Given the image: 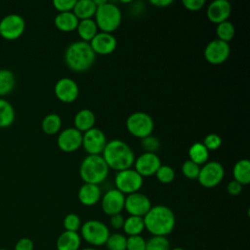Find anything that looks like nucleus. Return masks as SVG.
Masks as SVG:
<instances>
[{
	"mask_svg": "<svg viewBox=\"0 0 250 250\" xmlns=\"http://www.w3.org/2000/svg\"><path fill=\"white\" fill-rule=\"evenodd\" d=\"M102 157L108 168L117 172L131 168L135 162L133 149L121 140H111L106 143Z\"/></svg>",
	"mask_w": 250,
	"mask_h": 250,
	"instance_id": "obj_1",
	"label": "nucleus"
},
{
	"mask_svg": "<svg viewBox=\"0 0 250 250\" xmlns=\"http://www.w3.org/2000/svg\"><path fill=\"white\" fill-rule=\"evenodd\" d=\"M145 229L152 235L166 236L171 233L176 225V218L173 211L164 205L151 206L144 217Z\"/></svg>",
	"mask_w": 250,
	"mask_h": 250,
	"instance_id": "obj_2",
	"label": "nucleus"
},
{
	"mask_svg": "<svg viewBox=\"0 0 250 250\" xmlns=\"http://www.w3.org/2000/svg\"><path fill=\"white\" fill-rule=\"evenodd\" d=\"M96 60V54L90 44L84 41H75L68 45L64 53L66 65L75 72L88 70Z\"/></svg>",
	"mask_w": 250,
	"mask_h": 250,
	"instance_id": "obj_3",
	"label": "nucleus"
},
{
	"mask_svg": "<svg viewBox=\"0 0 250 250\" xmlns=\"http://www.w3.org/2000/svg\"><path fill=\"white\" fill-rule=\"evenodd\" d=\"M108 170L102 155H88L80 164L79 174L84 183L99 185L106 179Z\"/></svg>",
	"mask_w": 250,
	"mask_h": 250,
	"instance_id": "obj_4",
	"label": "nucleus"
},
{
	"mask_svg": "<svg viewBox=\"0 0 250 250\" xmlns=\"http://www.w3.org/2000/svg\"><path fill=\"white\" fill-rule=\"evenodd\" d=\"M94 17L98 29H101L102 32L106 33H111L116 30L122 21L120 9L113 3L107 1L97 7Z\"/></svg>",
	"mask_w": 250,
	"mask_h": 250,
	"instance_id": "obj_5",
	"label": "nucleus"
},
{
	"mask_svg": "<svg viewBox=\"0 0 250 250\" xmlns=\"http://www.w3.org/2000/svg\"><path fill=\"white\" fill-rule=\"evenodd\" d=\"M80 233V237L92 246L105 244L110 234L107 226L98 220H89L81 225Z\"/></svg>",
	"mask_w": 250,
	"mask_h": 250,
	"instance_id": "obj_6",
	"label": "nucleus"
},
{
	"mask_svg": "<svg viewBox=\"0 0 250 250\" xmlns=\"http://www.w3.org/2000/svg\"><path fill=\"white\" fill-rule=\"evenodd\" d=\"M126 128L132 136L144 139L151 135L154 128V122L149 114L137 111L128 116L126 120Z\"/></svg>",
	"mask_w": 250,
	"mask_h": 250,
	"instance_id": "obj_7",
	"label": "nucleus"
},
{
	"mask_svg": "<svg viewBox=\"0 0 250 250\" xmlns=\"http://www.w3.org/2000/svg\"><path fill=\"white\" fill-rule=\"evenodd\" d=\"M115 188L123 194H131L138 192L143 186V177L134 169H126L116 173L115 175Z\"/></svg>",
	"mask_w": 250,
	"mask_h": 250,
	"instance_id": "obj_8",
	"label": "nucleus"
},
{
	"mask_svg": "<svg viewBox=\"0 0 250 250\" xmlns=\"http://www.w3.org/2000/svg\"><path fill=\"white\" fill-rule=\"evenodd\" d=\"M224 175L225 170L223 165L217 161H210L203 164L200 168L197 180L202 187L211 188L222 182Z\"/></svg>",
	"mask_w": 250,
	"mask_h": 250,
	"instance_id": "obj_9",
	"label": "nucleus"
},
{
	"mask_svg": "<svg viewBox=\"0 0 250 250\" xmlns=\"http://www.w3.org/2000/svg\"><path fill=\"white\" fill-rule=\"evenodd\" d=\"M106 137L99 128H92L82 134V146L88 155H101L106 145Z\"/></svg>",
	"mask_w": 250,
	"mask_h": 250,
	"instance_id": "obj_10",
	"label": "nucleus"
},
{
	"mask_svg": "<svg viewBox=\"0 0 250 250\" xmlns=\"http://www.w3.org/2000/svg\"><path fill=\"white\" fill-rule=\"evenodd\" d=\"M24 29L25 21L19 14H8L0 21V34L6 39H17Z\"/></svg>",
	"mask_w": 250,
	"mask_h": 250,
	"instance_id": "obj_11",
	"label": "nucleus"
},
{
	"mask_svg": "<svg viewBox=\"0 0 250 250\" xmlns=\"http://www.w3.org/2000/svg\"><path fill=\"white\" fill-rule=\"evenodd\" d=\"M230 54L229 43L219 39L210 41L204 49V58L211 64H221L225 62Z\"/></svg>",
	"mask_w": 250,
	"mask_h": 250,
	"instance_id": "obj_12",
	"label": "nucleus"
},
{
	"mask_svg": "<svg viewBox=\"0 0 250 250\" xmlns=\"http://www.w3.org/2000/svg\"><path fill=\"white\" fill-rule=\"evenodd\" d=\"M124 208L130 216L144 218L151 208V203L146 195L138 191L125 197Z\"/></svg>",
	"mask_w": 250,
	"mask_h": 250,
	"instance_id": "obj_13",
	"label": "nucleus"
},
{
	"mask_svg": "<svg viewBox=\"0 0 250 250\" xmlns=\"http://www.w3.org/2000/svg\"><path fill=\"white\" fill-rule=\"evenodd\" d=\"M58 146L64 152H73L82 146V133L74 127L62 130L58 136Z\"/></svg>",
	"mask_w": 250,
	"mask_h": 250,
	"instance_id": "obj_14",
	"label": "nucleus"
},
{
	"mask_svg": "<svg viewBox=\"0 0 250 250\" xmlns=\"http://www.w3.org/2000/svg\"><path fill=\"white\" fill-rule=\"evenodd\" d=\"M161 165L160 158L156 153L144 152L137 159H135V171L142 177H149L155 175L157 169Z\"/></svg>",
	"mask_w": 250,
	"mask_h": 250,
	"instance_id": "obj_15",
	"label": "nucleus"
},
{
	"mask_svg": "<svg viewBox=\"0 0 250 250\" xmlns=\"http://www.w3.org/2000/svg\"><path fill=\"white\" fill-rule=\"evenodd\" d=\"M55 95L62 103H72L79 96V88L77 83L68 78L62 77L59 79L55 85Z\"/></svg>",
	"mask_w": 250,
	"mask_h": 250,
	"instance_id": "obj_16",
	"label": "nucleus"
},
{
	"mask_svg": "<svg viewBox=\"0 0 250 250\" xmlns=\"http://www.w3.org/2000/svg\"><path fill=\"white\" fill-rule=\"evenodd\" d=\"M124 203L125 195L116 188L107 190L102 198L103 211L108 216L121 213L124 209Z\"/></svg>",
	"mask_w": 250,
	"mask_h": 250,
	"instance_id": "obj_17",
	"label": "nucleus"
},
{
	"mask_svg": "<svg viewBox=\"0 0 250 250\" xmlns=\"http://www.w3.org/2000/svg\"><path fill=\"white\" fill-rule=\"evenodd\" d=\"M92 50L97 55H109L117 47V40L111 33L98 32L89 42Z\"/></svg>",
	"mask_w": 250,
	"mask_h": 250,
	"instance_id": "obj_18",
	"label": "nucleus"
},
{
	"mask_svg": "<svg viewBox=\"0 0 250 250\" xmlns=\"http://www.w3.org/2000/svg\"><path fill=\"white\" fill-rule=\"evenodd\" d=\"M231 12V6L227 0H215L211 2L207 8L206 15L210 21L221 23L228 21Z\"/></svg>",
	"mask_w": 250,
	"mask_h": 250,
	"instance_id": "obj_19",
	"label": "nucleus"
},
{
	"mask_svg": "<svg viewBox=\"0 0 250 250\" xmlns=\"http://www.w3.org/2000/svg\"><path fill=\"white\" fill-rule=\"evenodd\" d=\"M102 191L99 185L84 183L78 190V199L85 206H93L99 202Z\"/></svg>",
	"mask_w": 250,
	"mask_h": 250,
	"instance_id": "obj_20",
	"label": "nucleus"
},
{
	"mask_svg": "<svg viewBox=\"0 0 250 250\" xmlns=\"http://www.w3.org/2000/svg\"><path fill=\"white\" fill-rule=\"evenodd\" d=\"M81 237L78 232L62 231L57 239V250H79Z\"/></svg>",
	"mask_w": 250,
	"mask_h": 250,
	"instance_id": "obj_21",
	"label": "nucleus"
},
{
	"mask_svg": "<svg viewBox=\"0 0 250 250\" xmlns=\"http://www.w3.org/2000/svg\"><path fill=\"white\" fill-rule=\"evenodd\" d=\"M74 128L81 133L94 128L96 122V116L91 109L83 108L79 110L74 116Z\"/></svg>",
	"mask_w": 250,
	"mask_h": 250,
	"instance_id": "obj_22",
	"label": "nucleus"
},
{
	"mask_svg": "<svg viewBox=\"0 0 250 250\" xmlns=\"http://www.w3.org/2000/svg\"><path fill=\"white\" fill-rule=\"evenodd\" d=\"M55 25L58 29L63 32H71L76 30L79 20L73 14V12L59 13L54 20Z\"/></svg>",
	"mask_w": 250,
	"mask_h": 250,
	"instance_id": "obj_23",
	"label": "nucleus"
},
{
	"mask_svg": "<svg viewBox=\"0 0 250 250\" xmlns=\"http://www.w3.org/2000/svg\"><path fill=\"white\" fill-rule=\"evenodd\" d=\"M97 7L94 0H79L76 1L72 10L73 14L79 21L92 19L95 16Z\"/></svg>",
	"mask_w": 250,
	"mask_h": 250,
	"instance_id": "obj_24",
	"label": "nucleus"
},
{
	"mask_svg": "<svg viewBox=\"0 0 250 250\" xmlns=\"http://www.w3.org/2000/svg\"><path fill=\"white\" fill-rule=\"evenodd\" d=\"M76 31L81 38V41L90 42L98 33V26L93 19L79 21Z\"/></svg>",
	"mask_w": 250,
	"mask_h": 250,
	"instance_id": "obj_25",
	"label": "nucleus"
},
{
	"mask_svg": "<svg viewBox=\"0 0 250 250\" xmlns=\"http://www.w3.org/2000/svg\"><path fill=\"white\" fill-rule=\"evenodd\" d=\"M232 175L236 182L242 186L250 183V161L248 159H241L237 161L232 169Z\"/></svg>",
	"mask_w": 250,
	"mask_h": 250,
	"instance_id": "obj_26",
	"label": "nucleus"
},
{
	"mask_svg": "<svg viewBox=\"0 0 250 250\" xmlns=\"http://www.w3.org/2000/svg\"><path fill=\"white\" fill-rule=\"evenodd\" d=\"M122 229L124 232L129 236L141 235V233L145 229L144 218L137 216H129L128 218L125 219Z\"/></svg>",
	"mask_w": 250,
	"mask_h": 250,
	"instance_id": "obj_27",
	"label": "nucleus"
},
{
	"mask_svg": "<svg viewBox=\"0 0 250 250\" xmlns=\"http://www.w3.org/2000/svg\"><path fill=\"white\" fill-rule=\"evenodd\" d=\"M188 156L189 160L197 165L205 164L209 157V150L202 143H195L189 147Z\"/></svg>",
	"mask_w": 250,
	"mask_h": 250,
	"instance_id": "obj_28",
	"label": "nucleus"
},
{
	"mask_svg": "<svg viewBox=\"0 0 250 250\" xmlns=\"http://www.w3.org/2000/svg\"><path fill=\"white\" fill-rule=\"evenodd\" d=\"M15 109L10 102L0 98V127H8L15 120Z\"/></svg>",
	"mask_w": 250,
	"mask_h": 250,
	"instance_id": "obj_29",
	"label": "nucleus"
},
{
	"mask_svg": "<svg viewBox=\"0 0 250 250\" xmlns=\"http://www.w3.org/2000/svg\"><path fill=\"white\" fill-rule=\"evenodd\" d=\"M42 130L47 135L58 133L62 127V119L57 113H49L42 120Z\"/></svg>",
	"mask_w": 250,
	"mask_h": 250,
	"instance_id": "obj_30",
	"label": "nucleus"
},
{
	"mask_svg": "<svg viewBox=\"0 0 250 250\" xmlns=\"http://www.w3.org/2000/svg\"><path fill=\"white\" fill-rule=\"evenodd\" d=\"M16 83V78L12 70L8 68L0 69V96L7 95L10 93Z\"/></svg>",
	"mask_w": 250,
	"mask_h": 250,
	"instance_id": "obj_31",
	"label": "nucleus"
},
{
	"mask_svg": "<svg viewBox=\"0 0 250 250\" xmlns=\"http://www.w3.org/2000/svg\"><path fill=\"white\" fill-rule=\"evenodd\" d=\"M216 34H217L219 40L229 43L234 37V34H235L234 25L229 21H223V22L217 24Z\"/></svg>",
	"mask_w": 250,
	"mask_h": 250,
	"instance_id": "obj_32",
	"label": "nucleus"
},
{
	"mask_svg": "<svg viewBox=\"0 0 250 250\" xmlns=\"http://www.w3.org/2000/svg\"><path fill=\"white\" fill-rule=\"evenodd\" d=\"M146 250H170V242L166 236L152 235L146 240Z\"/></svg>",
	"mask_w": 250,
	"mask_h": 250,
	"instance_id": "obj_33",
	"label": "nucleus"
},
{
	"mask_svg": "<svg viewBox=\"0 0 250 250\" xmlns=\"http://www.w3.org/2000/svg\"><path fill=\"white\" fill-rule=\"evenodd\" d=\"M126 239L127 237L122 233L115 232L109 234L105 245L110 250H126Z\"/></svg>",
	"mask_w": 250,
	"mask_h": 250,
	"instance_id": "obj_34",
	"label": "nucleus"
},
{
	"mask_svg": "<svg viewBox=\"0 0 250 250\" xmlns=\"http://www.w3.org/2000/svg\"><path fill=\"white\" fill-rule=\"evenodd\" d=\"M155 176L160 183L170 184L175 179V171L171 166L161 164L160 167L157 169Z\"/></svg>",
	"mask_w": 250,
	"mask_h": 250,
	"instance_id": "obj_35",
	"label": "nucleus"
},
{
	"mask_svg": "<svg viewBox=\"0 0 250 250\" xmlns=\"http://www.w3.org/2000/svg\"><path fill=\"white\" fill-rule=\"evenodd\" d=\"M63 228L67 231L77 232L81 228V220L78 215L74 213L67 214L63 219Z\"/></svg>",
	"mask_w": 250,
	"mask_h": 250,
	"instance_id": "obj_36",
	"label": "nucleus"
},
{
	"mask_svg": "<svg viewBox=\"0 0 250 250\" xmlns=\"http://www.w3.org/2000/svg\"><path fill=\"white\" fill-rule=\"evenodd\" d=\"M199 171H200L199 165L195 164L194 162H192L190 160L185 161L183 166H182V172H183L184 176L188 179H190V180L197 179Z\"/></svg>",
	"mask_w": 250,
	"mask_h": 250,
	"instance_id": "obj_37",
	"label": "nucleus"
},
{
	"mask_svg": "<svg viewBox=\"0 0 250 250\" xmlns=\"http://www.w3.org/2000/svg\"><path fill=\"white\" fill-rule=\"evenodd\" d=\"M126 250H146V239L142 235L128 236Z\"/></svg>",
	"mask_w": 250,
	"mask_h": 250,
	"instance_id": "obj_38",
	"label": "nucleus"
},
{
	"mask_svg": "<svg viewBox=\"0 0 250 250\" xmlns=\"http://www.w3.org/2000/svg\"><path fill=\"white\" fill-rule=\"evenodd\" d=\"M141 145L145 149V152H151V153H155V151L159 148V146H160L158 139L151 135L142 139Z\"/></svg>",
	"mask_w": 250,
	"mask_h": 250,
	"instance_id": "obj_39",
	"label": "nucleus"
},
{
	"mask_svg": "<svg viewBox=\"0 0 250 250\" xmlns=\"http://www.w3.org/2000/svg\"><path fill=\"white\" fill-rule=\"evenodd\" d=\"M202 144L208 150H216L221 146L222 139L219 135L215 133H211L204 138Z\"/></svg>",
	"mask_w": 250,
	"mask_h": 250,
	"instance_id": "obj_40",
	"label": "nucleus"
},
{
	"mask_svg": "<svg viewBox=\"0 0 250 250\" xmlns=\"http://www.w3.org/2000/svg\"><path fill=\"white\" fill-rule=\"evenodd\" d=\"M76 0H54L53 5L59 13L72 12Z\"/></svg>",
	"mask_w": 250,
	"mask_h": 250,
	"instance_id": "obj_41",
	"label": "nucleus"
},
{
	"mask_svg": "<svg viewBox=\"0 0 250 250\" xmlns=\"http://www.w3.org/2000/svg\"><path fill=\"white\" fill-rule=\"evenodd\" d=\"M183 5L188 11H199L205 5V0H184Z\"/></svg>",
	"mask_w": 250,
	"mask_h": 250,
	"instance_id": "obj_42",
	"label": "nucleus"
},
{
	"mask_svg": "<svg viewBox=\"0 0 250 250\" xmlns=\"http://www.w3.org/2000/svg\"><path fill=\"white\" fill-rule=\"evenodd\" d=\"M33 241L28 237H22L17 241L14 250H33Z\"/></svg>",
	"mask_w": 250,
	"mask_h": 250,
	"instance_id": "obj_43",
	"label": "nucleus"
},
{
	"mask_svg": "<svg viewBox=\"0 0 250 250\" xmlns=\"http://www.w3.org/2000/svg\"><path fill=\"white\" fill-rule=\"evenodd\" d=\"M241 190H242V185L236 182L235 180L230 181L227 186V191L230 195H233V196L238 195L241 192Z\"/></svg>",
	"mask_w": 250,
	"mask_h": 250,
	"instance_id": "obj_44",
	"label": "nucleus"
},
{
	"mask_svg": "<svg viewBox=\"0 0 250 250\" xmlns=\"http://www.w3.org/2000/svg\"><path fill=\"white\" fill-rule=\"evenodd\" d=\"M124 221H125L124 217L122 216L121 213H119V214H115V215L110 216L109 224H110V226H111L113 229H122V228H123Z\"/></svg>",
	"mask_w": 250,
	"mask_h": 250,
	"instance_id": "obj_45",
	"label": "nucleus"
},
{
	"mask_svg": "<svg viewBox=\"0 0 250 250\" xmlns=\"http://www.w3.org/2000/svg\"><path fill=\"white\" fill-rule=\"evenodd\" d=\"M149 3L158 8H165V7L173 4V1H171V0H151V1H149Z\"/></svg>",
	"mask_w": 250,
	"mask_h": 250,
	"instance_id": "obj_46",
	"label": "nucleus"
},
{
	"mask_svg": "<svg viewBox=\"0 0 250 250\" xmlns=\"http://www.w3.org/2000/svg\"><path fill=\"white\" fill-rule=\"evenodd\" d=\"M170 250H186V249H184V248H182V247H174V248H172V249H170Z\"/></svg>",
	"mask_w": 250,
	"mask_h": 250,
	"instance_id": "obj_47",
	"label": "nucleus"
},
{
	"mask_svg": "<svg viewBox=\"0 0 250 250\" xmlns=\"http://www.w3.org/2000/svg\"><path fill=\"white\" fill-rule=\"evenodd\" d=\"M81 250H96V249L93 248V247H87V248H83V249H81Z\"/></svg>",
	"mask_w": 250,
	"mask_h": 250,
	"instance_id": "obj_48",
	"label": "nucleus"
},
{
	"mask_svg": "<svg viewBox=\"0 0 250 250\" xmlns=\"http://www.w3.org/2000/svg\"><path fill=\"white\" fill-rule=\"evenodd\" d=\"M0 250H9V249H6V248H0Z\"/></svg>",
	"mask_w": 250,
	"mask_h": 250,
	"instance_id": "obj_49",
	"label": "nucleus"
},
{
	"mask_svg": "<svg viewBox=\"0 0 250 250\" xmlns=\"http://www.w3.org/2000/svg\"><path fill=\"white\" fill-rule=\"evenodd\" d=\"M107 250H110V249H107Z\"/></svg>",
	"mask_w": 250,
	"mask_h": 250,
	"instance_id": "obj_50",
	"label": "nucleus"
}]
</instances>
